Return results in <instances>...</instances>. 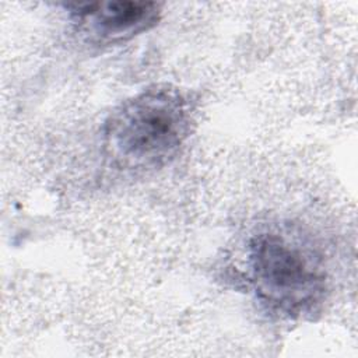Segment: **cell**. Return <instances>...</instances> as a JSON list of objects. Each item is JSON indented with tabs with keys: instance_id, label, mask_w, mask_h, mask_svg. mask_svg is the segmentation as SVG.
I'll use <instances>...</instances> for the list:
<instances>
[{
	"instance_id": "1",
	"label": "cell",
	"mask_w": 358,
	"mask_h": 358,
	"mask_svg": "<svg viewBox=\"0 0 358 358\" xmlns=\"http://www.w3.org/2000/svg\"><path fill=\"white\" fill-rule=\"evenodd\" d=\"M193 105L171 84H154L115 108L102 127V145L112 165L150 171L168 165L190 134Z\"/></svg>"
},
{
	"instance_id": "2",
	"label": "cell",
	"mask_w": 358,
	"mask_h": 358,
	"mask_svg": "<svg viewBox=\"0 0 358 358\" xmlns=\"http://www.w3.org/2000/svg\"><path fill=\"white\" fill-rule=\"evenodd\" d=\"M248 266L257 299L277 316L310 317L324 302L322 259L298 238L277 229L259 232L249 242Z\"/></svg>"
},
{
	"instance_id": "3",
	"label": "cell",
	"mask_w": 358,
	"mask_h": 358,
	"mask_svg": "<svg viewBox=\"0 0 358 358\" xmlns=\"http://www.w3.org/2000/svg\"><path fill=\"white\" fill-rule=\"evenodd\" d=\"M71 18L91 42L113 45L155 27L161 18V4L134 0L74 4Z\"/></svg>"
}]
</instances>
